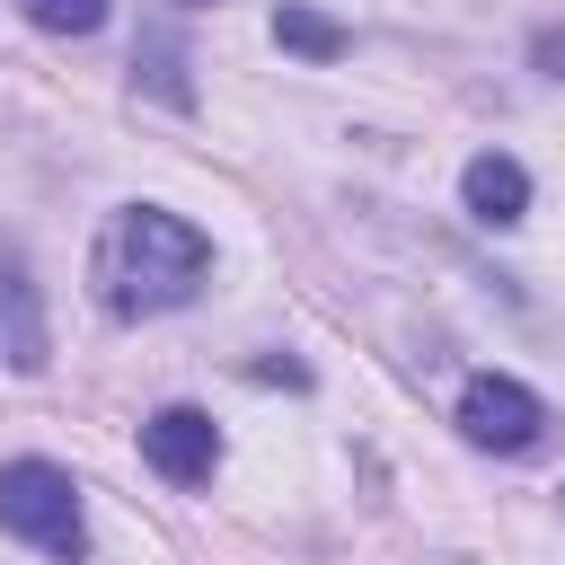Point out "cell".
Here are the masks:
<instances>
[{"mask_svg":"<svg viewBox=\"0 0 565 565\" xmlns=\"http://www.w3.org/2000/svg\"><path fill=\"white\" fill-rule=\"evenodd\" d=\"M132 88H150V97H168V106H194V79H185V44H177L168 26H150V35L132 44Z\"/></svg>","mask_w":565,"mask_h":565,"instance_id":"cell-7","label":"cell"},{"mask_svg":"<svg viewBox=\"0 0 565 565\" xmlns=\"http://www.w3.org/2000/svg\"><path fill=\"white\" fill-rule=\"evenodd\" d=\"M459 203H468L477 230H512V221L530 212V168L503 159V150H477V159L459 168Z\"/></svg>","mask_w":565,"mask_h":565,"instance_id":"cell-6","label":"cell"},{"mask_svg":"<svg viewBox=\"0 0 565 565\" xmlns=\"http://www.w3.org/2000/svg\"><path fill=\"white\" fill-rule=\"evenodd\" d=\"M274 44H282V53H300V62H335V53L353 44V35H344L335 18H318V9L282 0V9H274Z\"/></svg>","mask_w":565,"mask_h":565,"instance_id":"cell-8","label":"cell"},{"mask_svg":"<svg viewBox=\"0 0 565 565\" xmlns=\"http://www.w3.org/2000/svg\"><path fill=\"white\" fill-rule=\"evenodd\" d=\"M141 459H150V477H168V486H212V468H221V424L203 415V406H159L150 424H141Z\"/></svg>","mask_w":565,"mask_h":565,"instance_id":"cell-4","label":"cell"},{"mask_svg":"<svg viewBox=\"0 0 565 565\" xmlns=\"http://www.w3.org/2000/svg\"><path fill=\"white\" fill-rule=\"evenodd\" d=\"M459 433H468L477 450H494V459H521V450H539L547 406H539V388H521V380H503V371H477V380L459 388Z\"/></svg>","mask_w":565,"mask_h":565,"instance_id":"cell-3","label":"cell"},{"mask_svg":"<svg viewBox=\"0 0 565 565\" xmlns=\"http://www.w3.org/2000/svg\"><path fill=\"white\" fill-rule=\"evenodd\" d=\"M26 9V26H44V35H97L106 26V0H18Z\"/></svg>","mask_w":565,"mask_h":565,"instance_id":"cell-9","label":"cell"},{"mask_svg":"<svg viewBox=\"0 0 565 565\" xmlns=\"http://www.w3.org/2000/svg\"><path fill=\"white\" fill-rule=\"evenodd\" d=\"M530 62H539L547 79H565V26H539V35H530Z\"/></svg>","mask_w":565,"mask_h":565,"instance_id":"cell-10","label":"cell"},{"mask_svg":"<svg viewBox=\"0 0 565 565\" xmlns=\"http://www.w3.org/2000/svg\"><path fill=\"white\" fill-rule=\"evenodd\" d=\"M185 9H203V0H185Z\"/></svg>","mask_w":565,"mask_h":565,"instance_id":"cell-11","label":"cell"},{"mask_svg":"<svg viewBox=\"0 0 565 565\" xmlns=\"http://www.w3.org/2000/svg\"><path fill=\"white\" fill-rule=\"evenodd\" d=\"M0 362L18 380H35L53 362V335H44V300H35V274L18 247H0Z\"/></svg>","mask_w":565,"mask_h":565,"instance_id":"cell-5","label":"cell"},{"mask_svg":"<svg viewBox=\"0 0 565 565\" xmlns=\"http://www.w3.org/2000/svg\"><path fill=\"white\" fill-rule=\"evenodd\" d=\"M88 282L115 318H159V309H185L203 282H212V238L194 221H177L168 203H115L106 230H97V256H88Z\"/></svg>","mask_w":565,"mask_h":565,"instance_id":"cell-1","label":"cell"},{"mask_svg":"<svg viewBox=\"0 0 565 565\" xmlns=\"http://www.w3.org/2000/svg\"><path fill=\"white\" fill-rule=\"evenodd\" d=\"M0 530L26 539V547H44V556H71V565H79L88 521H79L71 468H53V459H0Z\"/></svg>","mask_w":565,"mask_h":565,"instance_id":"cell-2","label":"cell"}]
</instances>
